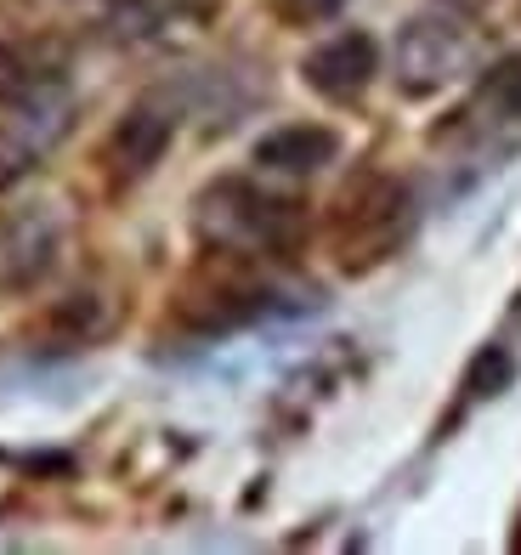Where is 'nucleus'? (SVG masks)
Returning a JSON list of instances; mask_svg holds the SVG:
<instances>
[{"label": "nucleus", "mask_w": 521, "mask_h": 555, "mask_svg": "<svg viewBox=\"0 0 521 555\" xmlns=\"http://www.w3.org/2000/svg\"><path fill=\"white\" fill-rule=\"evenodd\" d=\"M521 125V57H499L482 80H477V96L454 114V131H516Z\"/></svg>", "instance_id": "8"}, {"label": "nucleus", "mask_w": 521, "mask_h": 555, "mask_svg": "<svg viewBox=\"0 0 521 555\" xmlns=\"http://www.w3.org/2000/svg\"><path fill=\"white\" fill-rule=\"evenodd\" d=\"M68 86V46L63 40H0V108L45 114Z\"/></svg>", "instance_id": "4"}, {"label": "nucleus", "mask_w": 521, "mask_h": 555, "mask_svg": "<svg viewBox=\"0 0 521 555\" xmlns=\"http://www.w3.org/2000/svg\"><path fill=\"white\" fill-rule=\"evenodd\" d=\"M52 256H57V221L45 205L0 216V284L6 289L35 284V278L52 267Z\"/></svg>", "instance_id": "7"}, {"label": "nucleus", "mask_w": 521, "mask_h": 555, "mask_svg": "<svg viewBox=\"0 0 521 555\" xmlns=\"http://www.w3.org/2000/svg\"><path fill=\"white\" fill-rule=\"evenodd\" d=\"M408 233H414V193L396 176H357L329 216V244L346 272L396 256Z\"/></svg>", "instance_id": "2"}, {"label": "nucleus", "mask_w": 521, "mask_h": 555, "mask_svg": "<svg viewBox=\"0 0 521 555\" xmlns=\"http://www.w3.org/2000/svg\"><path fill=\"white\" fill-rule=\"evenodd\" d=\"M335 154H340V137L329 131V125H278L272 137L256 142V165L278 170V176H312Z\"/></svg>", "instance_id": "9"}, {"label": "nucleus", "mask_w": 521, "mask_h": 555, "mask_svg": "<svg viewBox=\"0 0 521 555\" xmlns=\"http://www.w3.org/2000/svg\"><path fill=\"white\" fill-rule=\"evenodd\" d=\"M170 137H177V125H170V114H165L159 103L126 108V114H119V125L108 131V142H103V170H108V182H114V188L142 182V176L165 159Z\"/></svg>", "instance_id": "5"}, {"label": "nucleus", "mask_w": 521, "mask_h": 555, "mask_svg": "<svg viewBox=\"0 0 521 555\" xmlns=\"http://www.w3.org/2000/svg\"><path fill=\"white\" fill-rule=\"evenodd\" d=\"M126 7H136V0H126Z\"/></svg>", "instance_id": "14"}, {"label": "nucleus", "mask_w": 521, "mask_h": 555, "mask_svg": "<svg viewBox=\"0 0 521 555\" xmlns=\"http://www.w3.org/2000/svg\"><path fill=\"white\" fill-rule=\"evenodd\" d=\"M470 57H477V35L459 17L448 12L408 17L403 35H396V86L408 96H431L454 86L459 74H470Z\"/></svg>", "instance_id": "3"}, {"label": "nucleus", "mask_w": 521, "mask_h": 555, "mask_svg": "<svg viewBox=\"0 0 521 555\" xmlns=\"http://www.w3.org/2000/svg\"><path fill=\"white\" fill-rule=\"evenodd\" d=\"M40 330L52 335L57 346H91V340H103L114 330V300L91 295V289H74V295H63L57 307L45 312Z\"/></svg>", "instance_id": "10"}, {"label": "nucleus", "mask_w": 521, "mask_h": 555, "mask_svg": "<svg viewBox=\"0 0 521 555\" xmlns=\"http://www.w3.org/2000/svg\"><path fill=\"white\" fill-rule=\"evenodd\" d=\"M193 227L210 249L266 261V256H284V249L301 238V205L244 182V176H221V182H210L198 193Z\"/></svg>", "instance_id": "1"}, {"label": "nucleus", "mask_w": 521, "mask_h": 555, "mask_svg": "<svg viewBox=\"0 0 521 555\" xmlns=\"http://www.w3.org/2000/svg\"><path fill=\"white\" fill-rule=\"evenodd\" d=\"M505 380H510V363H505V351H482V358H477V369L465 374V391H470V397H493V391H499Z\"/></svg>", "instance_id": "11"}, {"label": "nucleus", "mask_w": 521, "mask_h": 555, "mask_svg": "<svg viewBox=\"0 0 521 555\" xmlns=\"http://www.w3.org/2000/svg\"><path fill=\"white\" fill-rule=\"evenodd\" d=\"M301 74H307V86L317 96H329V103H352V96H363L368 80L380 74V46L368 40L363 29H340L324 46H312Z\"/></svg>", "instance_id": "6"}, {"label": "nucleus", "mask_w": 521, "mask_h": 555, "mask_svg": "<svg viewBox=\"0 0 521 555\" xmlns=\"http://www.w3.org/2000/svg\"><path fill=\"white\" fill-rule=\"evenodd\" d=\"M272 7H278V17H289V23H324L346 7V0H272Z\"/></svg>", "instance_id": "12"}, {"label": "nucleus", "mask_w": 521, "mask_h": 555, "mask_svg": "<svg viewBox=\"0 0 521 555\" xmlns=\"http://www.w3.org/2000/svg\"><path fill=\"white\" fill-rule=\"evenodd\" d=\"M29 159H35V147H29V142H12V137L0 142V193H6L23 170H29Z\"/></svg>", "instance_id": "13"}]
</instances>
